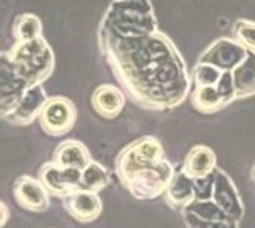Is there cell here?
<instances>
[{
	"label": "cell",
	"instance_id": "obj_12",
	"mask_svg": "<svg viewBox=\"0 0 255 228\" xmlns=\"http://www.w3.org/2000/svg\"><path fill=\"white\" fill-rule=\"evenodd\" d=\"M91 104L98 115L112 120L122 114L125 107V94L114 85H101L93 93Z\"/></svg>",
	"mask_w": 255,
	"mask_h": 228
},
{
	"label": "cell",
	"instance_id": "obj_13",
	"mask_svg": "<svg viewBox=\"0 0 255 228\" xmlns=\"http://www.w3.org/2000/svg\"><path fill=\"white\" fill-rule=\"evenodd\" d=\"M53 161L62 168H77L83 169L91 161L90 150L78 140L67 139L56 147L53 153Z\"/></svg>",
	"mask_w": 255,
	"mask_h": 228
},
{
	"label": "cell",
	"instance_id": "obj_5",
	"mask_svg": "<svg viewBox=\"0 0 255 228\" xmlns=\"http://www.w3.org/2000/svg\"><path fill=\"white\" fill-rule=\"evenodd\" d=\"M77 120V109L74 102L67 98L56 96L46 99L45 106L38 116L40 128L48 136H64L74 128Z\"/></svg>",
	"mask_w": 255,
	"mask_h": 228
},
{
	"label": "cell",
	"instance_id": "obj_3",
	"mask_svg": "<svg viewBox=\"0 0 255 228\" xmlns=\"http://www.w3.org/2000/svg\"><path fill=\"white\" fill-rule=\"evenodd\" d=\"M102 29L120 37L155 32L156 19L150 0H115L104 18Z\"/></svg>",
	"mask_w": 255,
	"mask_h": 228
},
{
	"label": "cell",
	"instance_id": "obj_10",
	"mask_svg": "<svg viewBox=\"0 0 255 228\" xmlns=\"http://www.w3.org/2000/svg\"><path fill=\"white\" fill-rule=\"evenodd\" d=\"M46 93L42 88V83L38 85H32L22 93L21 99L18 101L16 107L11 110V114L6 116L5 120H8L13 124H29L34 120H37L40 116V112L46 102Z\"/></svg>",
	"mask_w": 255,
	"mask_h": 228
},
{
	"label": "cell",
	"instance_id": "obj_11",
	"mask_svg": "<svg viewBox=\"0 0 255 228\" xmlns=\"http://www.w3.org/2000/svg\"><path fill=\"white\" fill-rule=\"evenodd\" d=\"M246 54L247 50L238 40L219 38L201 54L199 61L211 62L222 70H231L246 58Z\"/></svg>",
	"mask_w": 255,
	"mask_h": 228
},
{
	"label": "cell",
	"instance_id": "obj_23",
	"mask_svg": "<svg viewBox=\"0 0 255 228\" xmlns=\"http://www.w3.org/2000/svg\"><path fill=\"white\" fill-rule=\"evenodd\" d=\"M215 88H217L220 98H222V102L223 106L230 104L231 101L236 99V93H235V85H233V78H231V70H223L217 85H215Z\"/></svg>",
	"mask_w": 255,
	"mask_h": 228
},
{
	"label": "cell",
	"instance_id": "obj_15",
	"mask_svg": "<svg viewBox=\"0 0 255 228\" xmlns=\"http://www.w3.org/2000/svg\"><path fill=\"white\" fill-rule=\"evenodd\" d=\"M214 163H215L214 152L211 148L199 145V147H195L193 150L188 153L183 172H185L190 179L206 177L211 174Z\"/></svg>",
	"mask_w": 255,
	"mask_h": 228
},
{
	"label": "cell",
	"instance_id": "obj_20",
	"mask_svg": "<svg viewBox=\"0 0 255 228\" xmlns=\"http://www.w3.org/2000/svg\"><path fill=\"white\" fill-rule=\"evenodd\" d=\"M132 148L135 150V153L140 155L142 158H145L147 161H151V163H159L163 161V147L161 144L158 142L155 137H142L139 140H135V142L131 144Z\"/></svg>",
	"mask_w": 255,
	"mask_h": 228
},
{
	"label": "cell",
	"instance_id": "obj_18",
	"mask_svg": "<svg viewBox=\"0 0 255 228\" xmlns=\"http://www.w3.org/2000/svg\"><path fill=\"white\" fill-rule=\"evenodd\" d=\"M13 35L16 42H27L42 37V21L35 14H21L14 22Z\"/></svg>",
	"mask_w": 255,
	"mask_h": 228
},
{
	"label": "cell",
	"instance_id": "obj_8",
	"mask_svg": "<svg viewBox=\"0 0 255 228\" xmlns=\"http://www.w3.org/2000/svg\"><path fill=\"white\" fill-rule=\"evenodd\" d=\"M13 198L24 211L43 212L50 208V193L38 179L32 176H21L14 180Z\"/></svg>",
	"mask_w": 255,
	"mask_h": 228
},
{
	"label": "cell",
	"instance_id": "obj_4",
	"mask_svg": "<svg viewBox=\"0 0 255 228\" xmlns=\"http://www.w3.org/2000/svg\"><path fill=\"white\" fill-rule=\"evenodd\" d=\"M10 56L16 70L29 86L42 83L46 77H50L54 66L53 53L42 37L27 42H16Z\"/></svg>",
	"mask_w": 255,
	"mask_h": 228
},
{
	"label": "cell",
	"instance_id": "obj_2",
	"mask_svg": "<svg viewBox=\"0 0 255 228\" xmlns=\"http://www.w3.org/2000/svg\"><path fill=\"white\" fill-rule=\"evenodd\" d=\"M117 174L132 196L150 200L166 192L174 171L164 160L151 163L142 158L129 144L117 158Z\"/></svg>",
	"mask_w": 255,
	"mask_h": 228
},
{
	"label": "cell",
	"instance_id": "obj_22",
	"mask_svg": "<svg viewBox=\"0 0 255 228\" xmlns=\"http://www.w3.org/2000/svg\"><path fill=\"white\" fill-rule=\"evenodd\" d=\"M235 40L241 43L247 51L255 53V21L238 19L233 26Z\"/></svg>",
	"mask_w": 255,
	"mask_h": 228
},
{
	"label": "cell",
	"instance_id": "obj_21",
	"mask_svg": "<svg viewBox=\"0 0 255 228\" xmlns=\"http://www.w3.org/2000/svg\"><path fill=\"white\" fill-rule=\"evenodd\" d=\"M223 70L211 62H201L199 61L196 67L193 69V80L195 86H215L219 82Z\"/></svg>",
	"mask_w": 255,
	"mask_h": 228
},
{
	"label": "cell",
	"instance_id": "obj_17",
	"mask_svg": "<svg viewBox=\"0 0 255 228\" xmlns=\"http://www.w3.org/2000/svg\"><path fill=\"white\" fill-rule=\"evenodd\" d=\"M193 195V184L185 172L174 174L169 185L166 188V198L172 206H180L183 203H188Z\"/></svg>",
	"mask_w": 255,
	"mask_h": 228
},
{
	"label": "cell",
	"instance_id": "obj_24",
	"mask_svg": "<svg viewBox=\"0 0 255 228\" xmlns=\"http://www.w3.org/2000/svg\"><path fill=\"white\" fill-rule=\"evenodd\" d=\"M8 220H10V209H8L6 204L0 200V228H5Z\"/></svg>",
	"mask_w": 255,
	"mask_h": 228
},
{
	"label": "cell",
	"instance_id": "obj_7",
	"mask_svg": "<svg viewBox=\"0 0 255 228\" xmlns=\"http://www.w3.org/2000/svg\"><path fill=\"white\" fill-rule=\"evenodd\" d=\"M80 176H82V169L62 168L53 160L45 163L38 171V180L43 184L50 196H56V198H64L75 188H80Z\"/></svg>",
	"mask_w": 255,
	"mask_h": 228
},
{
	"label": "cell",
	"instance_id": "obj_16",
	"mask_svg": "<svg viewBox=\"0 0 255 228\" xmlns=\"http://www.w3.org/2000/svg\"><path fill=\"white\" fill-rule=\"evenodd\" d=\"M110 182L109 172L102 164L90 161L86 166L82 169V176H80V188H86L91 192H101L104 190Z\"/></svg>",
	"mask_w": 255,
	"mask_h": 228
},
{
	"label": "cell",
	"instance_id": "obj_19",
	"mask_svg": "<svg viewBox=\"0 0 255 228\" xmlns=\"http://www.w3.org/2000/svg\"><path fill=\"white\" fill-rule=\"evenodd\" d=\"M193 106L201 112L211 114L223 107L222 98L215 86H196L193 93Z\"/></svg>",
	"mask_w": 255,
	"mask_h": 228
},
{
	"label": "cell",
	"instance_id": "obj_9",
	"mask_svg": "<svg viewBox=\"0 0 255 228\" xmlns=\"http://www.w3.org/2000/svg\"><path fill=\"white\" fill-rule=\"evenodd\" d=\"M64 209L67 214L80 224L94 222L102 212V201L98 192L86 190V188H75L62 198Z\"/></svg>",
	"mask_w": 255,
	"mask_h": 228
},
{
	"label": "cell",
	"instance_id": "obj_6",
	"mask_svg": "<svg viewBox=\"0 0 255 228\" xmlns=\"http://www.w3.org/2000/svg\"><path fill=\"white\" fill-rule=\"evenodd\" d=\"M29 88L24 78L16 70L10 53H0V118H6Z\"/></svg>",
	"mask_w": 255,
	"mask_h": 228
},
{
	"label": "cell",
	"instance_id": "obj_25",
	"mask_svg": "<svg viewBox=\"0 0 255 228\" xmlns=\"http://www.w3.org/2000/svg\"><path fill=\"white\" fill-rule=\"evenodd\" d=\"M252 177H254V180H255V169H254V174H252Z\"/></svg>",
	"mask_w": 255,
	"mask_h": 228
},
{
	"label": "cell",
	"instance_id": "obj_14",
	"mask_svg": "<svg viewBox=\"0 0 255 228\" xmlns=\"http://www.w3.org/2000/svg\"><path fill=\"white\" fill-rule=\"evenodd\" d=\"M236 99L255 94V53L247 51L246 58L231 69Z\"/></svg>",
	"mask_w": 255,
	"mask_h": 228
},
{
	"label": "cell",
	"instance_id": "obj_1",
	"mask_svg": "<svg viewBox=\"0 0 255 228\" xmlns=\"http://www.w3.org/2000/svg\"><path fill=\"white\" fill-rule=\"evenodd\" d=\"M106 54L120 82L142 107L166 109L183 101L190 77L179 51L161 32L120 37L104 30Z\"/></svg>",
	"mask_w": 255,
	"mask_h": 228
}]
</instances>
